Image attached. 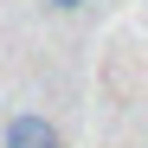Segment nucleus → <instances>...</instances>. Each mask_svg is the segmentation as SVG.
Here are the masks:
<instances>
[{"label":"nucleus","mask_w":148,"mask_h":148,"mask_svg":"<svg viewBox=\"0 0 148 148\" xmlns=\"http://www.w3.org/2000/svg\"><path fill=\"white\" fill-rule=\"evenodd\" d=\"M84 7H97V0H45V13H84Z\"/></svg>","instance_id":"obj_2"},{"label":"nucleus","mask_w":148,"mask_h":148,"mask_svg":"<svg viewBox=\"0 0 148 148\" xmlns=\"http://www.w3.org/2000/svg\"><path fill=\"white\" fill-rule=\"evenodd\" d=\"M0 148H64V129L45 110H13L0 122Z\"/></svg>","instance_id":"obj_1"}]
</instances>
